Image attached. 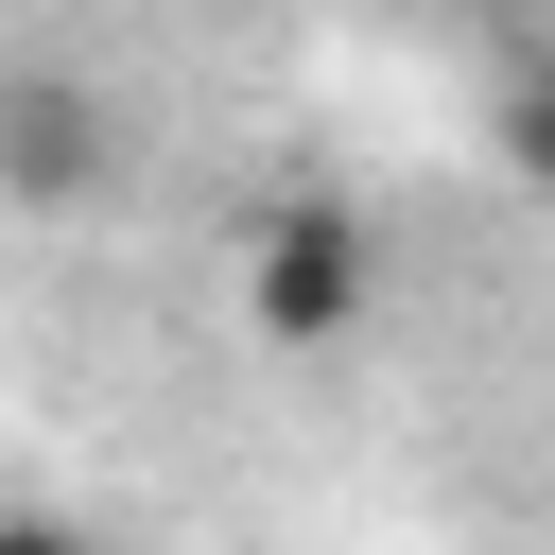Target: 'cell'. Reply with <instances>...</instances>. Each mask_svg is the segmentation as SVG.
I'll return each instance as SVG.
<instances>
[{"mask_svg": "<svg viewBox=\"0 0 555 555\" xmlns=\"http://www.w3.org/2000/svg\"><path fill=\"white\" fill-rule=\"evenodd\" d=\"M0 555H121V538H87V520H35V503H17V520H0Z\"/></svg>", "mask_w": 555, "mask_h": 555, "instance_id": "3957f363", "label": "cell"}, {"mask_svg": "<svg viewBox=\"0 0 555 555\" xmlns=\"http://www.w3.org/2000/svg\"><path fill=\"white\" fill-rule=\"evenodd\" d=\"M121 104L87 69H0V208H104Z\"/></svg>", "mask_w": 555, "mask_h": 555, "instance_id": "7a4b0ae2", "label": "cell"}, {"mask_svg": "<svg viewBox=\"0 0 555 555\" xmlns=\"http://www.w3.org/2000/svg\"><path fill=\"white\" fill-rule=\"evenodd\" d=\"M364 312H382V225L347 191H278L243 225V330L260 347H347Z\"/></svg>", "mask_w": 555, "mask_h": 555, "instance_id": "6da1fadb", "label": "cell"}]
</instances>
